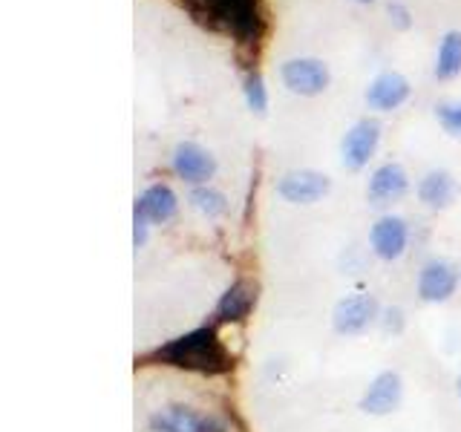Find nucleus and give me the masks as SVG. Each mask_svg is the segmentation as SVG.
<instances>
[{
	"label": "nucleus",
	"instance_id": "nucleus-3",
	"mask_svg": "<svg viewBox=\"0 0 461 432\" xmlns=\"http://www.w3.org/2000/svg\"><path fill=\"white\" fill-rule=\"evenodd\" d=\"M153 432H225V424L213 415H199L191 407H167L150 418Z\"/></svg>",
	"mask_w": 461,
	"mask_h": 432
},
{
	"label": "nucleus",
	"instance_id": "nucleus-6",
	"mask_svg": "<svg viewBox=\"0 0 461 432\" xmlns=\"http://www.w3.org/2000/svg\"><path fill=\"white\" fill-rule=\"evenodd\" d=\"M378 317V302L369 294H355L338 302L335 309V328L340 335H360Z\"/></svg>",
	"mask_w": 461,
	"mask_h": 432
},
{
	"label": "nucleus",
	"instance_id": "nucleus-14",
	"mask_svg": "<svg viewBox=\"0 0 461 432\" xmlns=\"http://www.w3.org/2000/svg\"><path fill=\"white\" fill-rule=\"evenodd\" d=\"M136 208L148 216L150 222H170L173 216H176L179 202L167 184H150L148 191L141 194V199L136 202Z\"/></svg>",
	"mask_w": 461,
	"mask_h": 432
},
{
	"label": "nucleus",
	"instance_id": "nucleus-9",
	"mask_svg": "<svg viewBox=\"0 0 461 432\" xmlns=\"http://www.w3.org/2000/svg\"><path fill=\"white\" fill-rule=\"evenodd\" d=\"M378 139H381L378 122H372V119L357 122L349 130L346 141H343V162H346V167H352V170L364 167L369 158H372L375 148H378Z\"/></svg>",
	"mask_w": 461,
	"mask_h": 432
},
{
	"label": "nucleus",
	"instance_id": "nucleus-13",
	"mask_svg": "<svg viewBox=\"0 0 461 432\" xmlns=\"http://www.w3.org/2000/svg\"><path fill=\"white\" fill-rule=\"evenodd\" d=\"M401 400V378L395 372H384L372 381L369 392L360 400V410L369 415H389Z\"/></svg>",
	"mask_w": 461,
	"mask_h": 432
},
{
	"label": "nucleus",
	"instance_id": "nucleus-1",
	"mask_svg": "<svg viewBox=\"0 0 461 432\" xmlns=\"http://www.w3.org/2000/svg\"><path fill=\"white\" fill-rule=\"evenodd\" d=\"M153 357L167 366H176L185 372H202V374H225L234 369V357L228 355L213 326H202L191 331V335L170 340Z\"/></svg>",
	"mask_w": 461,
	"mask_h": 432
},
{
	"label": "nucleus",
	"instance_id": "nucleus-20",
	"mask_svg": "<svg viewBox=\"0 0 461 432\" xmlns=\"http://www.w3.org/2000/svg\"><path fill=\"white\" fill-rule=\"evenodd\" d=\"M245 98H249V107L254 112H266L268 95H266V84H263V78L257 76V72H251V76L245 78Z\"/></svg>",
	"mask_w": 461,
	"mask_h": 432
},
{
	"label": "nucleus",
	"instance_id": "nucleus-24",
	"mask_svg": "<svg viewBox=\"0 0 461 432\" xmlns=\"http://www.w3.org/2000/svg\"><path fill=\"white\" fill-rule=\"evenodd\" d=\"M458 395H461V381H458Z\"/></svg>",
	"mask_w": 461,
	"mask_h": 432
},
{
	"label": "nucleus",
	"instance_id": "nucleus-22",
	"mask_svg": "<svg viewBox=\"0 0 461 432\" xmlns=\"http://www.w3.org/2000/svg\"><path fill=\"white\" fill-rule=\"evenodd\" d=\"M389 14H393V18H395V23L401 26V29H407L410 26V12L407 9H403V6H389Z\"/></svg>",
	"mask_w": 461,
	"mask_h": 432
},
{
	"label": "nucleus",
	"instance_id": "nucleus-11",
	"mask_svg": "<svg viewBox=\"0 0 461 432\" xmlns=\"http://www.w3.org/2000/svg\"><path fill=\"white\" fill-rule=\"evenodd\" d=\"M366 194H369V202L375 208L389 205V202H395V199H401L403 194H407V173H403V167L395 165V162L378 167L372 173Z\"/></svg>",
	"mask_w": 461,
	"mask_h": 432
},
{
	"label": "nucleus",
	"instance_id": "nucleus-19",
	"mask_svg": "<svg viewBox=\"0 0 461 432\" xmlns=\"http://www.w3.org/2000/svg\"><path fill=\"white\" fill-rule=\"evenodd\" d=\"M436 115H438V122L447 133L461 139V101H447V104H438Z\"/></svg>",
	"mask_w": 461,
	"mask_h": 432
},
{
	"label": "nucleus",
	"instance_id": "nucleus-12",
	"mask_svg": "<svg viewBox=\"0 0 461 432\" xmlns=\"http://www.w3.org/2000/svg\"><path fill=\"white\" fill-rule=\"evenodd\" d=\"M410 95V81L401 76V72H384L372 81L366 101L372 110H395L401 107Z\"/></svg>",
	"mask_w": 461,
	"mask_h": 432
},
{
	"label": "nucleus",
	"instance_id": "nucleus-10",
	"mask_svg": "<svg viewBox=\"0 0 461 432\" xmlns=\"http://www.w3.org/2000/svg\"><path fill=\"white\" fill-rule=\"evenodd\" d=\"M369 242L381 259H398L407 248V222L398 220V216H384L372 225Z\"/></svg>",
	"mask_w": 461,
	"mask_h": 432
},
{
	"label": "nucleus",
	"instance_id": "nucleus-4",
	"mask_svg": "<svg viewBox=\"0 0 461 432\" xmlns=\"http://www.w3.org/2000/svg\"><path fill=\"white\" fill-rule=\"evenodd\" d=\"M283 81L292 93L317 95L329 86V69L314 58H297V61L283 64Z\"/></svg>",
	"mask_w": 461,
	"mask_h": 432
},
{
	"label": "nucleus",
	"instance_id": "nucleus-17",
	"mask_svg": "<svg viewBox=\"0 0 461 432\" xmlns=\"http://www.w3.org/2000/svg\"><path fill=\"white\" fill-rule=\"evenodd\" d=\"M461 72V32H447L438 50L436 76L438 78H456Z\"/></svg>",
	"mask_w": 461,
	"mask_h": 432
},
{
	"label": "nucleus",
	"instance_id": "nucleus-15",
	"mask_svg": "<svg viewBox=\"0 0 461 432\" xmlns=\"http://www.w3.org/2000/svg\"><path fill=\"white\" fill-rule=\"evenodd\" d=\"M254 306V288L249 283H237L230 285L225 297L220 300V306H216V320L220 323H240L249 317Z\"/></svg>",
	"mask_w": 461,
	"mask_h": 432
},
{
	"label": "nucleus",
	"instance_id": "nucleus-2",
	"mask_svg": "<svg viewBox=\"0 0 461 432\" xmlns=\"http://www.w3.org/2000/svg\"><path fill=\"white\" fill-rule=\"evenodd\" d=\"M199 23L230 32L240 43H257L263 35L257 0H187Z\"/></svg>",
	"mask_w": 461,
	"mask_h": 432
},
{
	"label": "nucleus",
	"instance_id": "nucleus-5",
	"mask_svg": "<svg viewBox=\"0 0 461 432\" xmlns=\"http://www.w3.org/2000/svg\"><path fill=\"white\" fill-rule=\"evenodd\" d=\"M329 176H323V173L317 170H294V173H285V176L280 179L277 191L283 199L294 202V205H312V202H317L321 196L329 194Z\"/></svg>",
	"mask_w": 461,
	"mask_h": 432
},
{
	"label": "nucleus",
	"instance_id": "nucleus-21",
	"mask_svg": "<svg viewBox=\"0 0 461 432\" xmlns=\"http://www.w3.org/2000/svg\"><path fill=\"white\" fill-rule=\"evenodd\" d=\"M148 216H144L139 208H136V234H133V239H136V248H141L144 242H148Z\"/></svg>",
	"mask_w": 461,
	"mask_h": 432
},
{
	"label": "nucleus",
	"instance_id": "nucleus-23",
	"mask_svg": "<svg viewBox=\"0 0 461 432\" xmlns=\"http://www.w3.org/2000/svg\"><path fill=\"white\" fill-rule=\"evenodd\" d=\"M360 4H372V0H360Z\"/></svg>",
	"mask_w": 461,
	"mask_h": 432
},
{
	"label": "nucleus",
	"instance_id": "nucleus-18",
	"mask_svg": "<svg viewBox=\"0 0 461 432\" xmlns=\"http://www.w3.org/2000/svg\"><path fill=\"white\" fill-rule=\"evenodd\" d=\"M191 202L208 216H220L225 213V196L220 191H213V187H196V191L191 194Z\"/></svg>",
	"mask_w": 461,
	"mask_h": 432
},
{
	"label": "nucleus",
	"instance_id": "nucleus-8",
	"mask_svg": "<svg viewBox=\"0 0 461 432\" xmlns=\"http://www.w3.org/2000/svg\"><path fill=\"white\" fill-rule=\"evenodd\" d=\"M173 170H176L185 182L199 184L213 176L216 162L205 148H199L194 141H182L179 148L173 150Z\"/></svg>",
	"mask_w": 461,
	"mask_h": 432
},
{
	"label": "nucleus",
	"instance_id": "nucleus-7",
	"mask_svg": "<svg viewBox=\"0 0 461 432\" xmlns=\"http://www.w3.org/2000/svg\"><path fill=\"white\" fill-rule=\"evenodd\" d=\"M458 271L447 263V259H432L424 266L421 277H418V294L427 302H444L456 294Z\"/></svg>",
	"mask_w": 461,
	"mask_h": 432
},
{
	"label": "nucleus",
	"instance_id": "nucleus-16",
	"mask_svg": "<svg viewBox=\"0 0 461 432\" xmlns=\"http://www.w3.org/2000/svg\"><path fill=\"white\" fill-rule=\"evenodd\" d=\"M453 194H456V182L447 170H432L418 184V196L429 208H447L453 202Z\"/></svg>",
	"mask_w": 461,
	"mask_h": 432
}]
</instances>
